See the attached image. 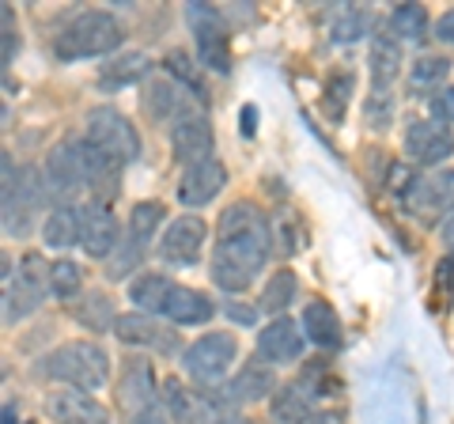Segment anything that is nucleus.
<instances>
[{"label": "nucleus", "instance_id": "obj_25", "mask_svg": "<svg viewBox=\"0 0 454 424\" xmlns=\"http://www.w3.org/2000/svg\"><path fill=\"white\" fill-rule=\"evenodd\" d=\"M402 65H405L402 42H397L390 31L387 35H375L372 38V80H375L379 91H390V83L402 76Z\"/></svg>", "mask_w": 454, "mask_h": 424}, {"label": "nucleus", "instance_id": "obj_16", "mask_svg": "<svg viewBox=\"0 0 454 424\" xmlns=\"http://www.w3.org/2000/svg\"><path fill=\"white\" fill-rule=\"evenodd\" d=\"M212 148H216V133H212V125L205 114H182L175 125H170V152H175L178 163H201V160H212Z\"/></svg>", "mask_w": 454, "mask_h": 424}, {"label": "nucleus", "instance_id": "obj_23", "mask_svg": "<svg viewBox=\"0 0 454 424\" xmlns=\"http://www.w3.org/2000/svg\"><path fill=\"white\" fill-rule=\"evenodd\" d=\"M303 334H307V342L318 349H340V337H345L340 334L337 310L325 300H310L303 307Z\"/></svg>", "mask_w": 454, "mask_h": 424}, {"label": "nucleus", "instance_id": "obj_18", "mask_svg": "<svg viewBox=\"0 0 454 424\" xmlns=\"http://www.w3.org/2000/svg\"><path fill=\"white\" fill-rule=\"evenodd\" d=\"M303 349H307V334L300 322H292L288 315L265 322L258 330V357L265 364H292L303 357Z\"/></svg>", "mask_w": 454, "mask_h": 424}, {"label": "nucleus", "instance_id": "obj_32", "mask_svg": "<svg viewBox=\"0 0 454 424\" xmlns=\"http://www.w3.org/2000/svg\"><path fill=\"white\" fill-rule=\"evenodd\" d=\"M163 216H167V208L160 201H137L133 212H129V235H125V239H133L137 247L148 250L155 232L163 228Z\"/></svg>", "mask_w": 454, "mask_h": 424}, {"label": "nucleus", "instance_id": "obj_11", "mask_svg": "<svg viewBox=\"0 0 454 424\" xmlns=\"http://www.w3.org/2000/svg\"><path fill=\"white\" fill-rule=\"evenodd\" d=\"M163 409L170 424H223L227 413H235L231 405H220L208 394L190 390L182 379H163Z\"/></svg>", "mask_w": 454, "mask_h": 424}, {"label": "nucleus", "instance_id": "obj_44", "mask_svg": "<svg viewBox=\"0 0 454 424\" xmlns=\"http://www.w3.org/2000/svg\"><path fill=\"white\" fill-rule=\"evenodd\" d=\"M129 424H170V417H167V409H163V405H155V409H148V413L133 417Z\"/></svg>", "mask_w": 454, "mask_h": 424}, {"label": "nucleus", "instance_id": "obj_45", "mask_svg": "<svg viewBox=\"0 0 454 424\" xmlns=\"http://www.w3.org/2000/svg\"><path fill=\"white\" fill-rule=\"evenodd\" d=\"M254 122H258V110H254V106H243V133H247V137L254 133Z\"/></svg>", "mask_w": 454, "mask_h": 424}, {"label": "nucleus", "instance_id": "obj_3", "mask_svg": "<svg viewBox=\"0 0 454 424\" xmlns=\"http://www.w3.org/2000/svg\"><path fill=\"white\" fill-rule=\"evenodd\" d=\"M125 42L121 23L110 12H80L68 20L53 38V53L61 61H83V58H110Z\"/></svg>", "mask_w": 454, "mask_h": 424}, {"label": "nucleus", "instance_id": "obj_43", "mask_svg": "<svg viewBox=\"0 0 454 424\" xmlns=\"http://www.w3.org/2000/svg\"><path fill=\"white\" fill-rule=\"evenodd\" d=\"M435 38H439V42H447V46H454V8L439 16V23H435Z\"/></svg>", "mask_w": 454, "mask_h": 424}, {"label": "nucleus", "instance_id": "obj_2", "mask_svg": "<svg viewBox=\"0 0 454 424\" xmlns=\"http://www.w3.org/2000/svg\"><path fill=\"white\" fill-rule=\"evenodd\" d=\"M0 212H4V235L23 239L31 235L35 216L42 212L46 201V178H42L38 167H23L16 171L12 167V155L0 152Z\"/></svg>", "mask_w": 454, "mask_h": 424}, {"label": "nucleus", "instance_id": "obj_17", "mask_svg": "<svg viewBox=\"0 0 454 424\" xmlns=\"http://www.w3.org/2000/svg\"><path fill=\"white\" fill-rule=\"evenodd\" d=\"M227 186V167L212 155V160H201V163H193L182 171L178 178V201L186 205V208H205L212 205L216 197L223 193Z\"/></svg>", "mask_w": 454, "mask_h": 424}, {"label": "nucleus", "instance_id": "obj_31", "mask_svg": "<svg viewBox=\"0 0 454 424\" xmlns=\"http://www.w3.org/2000/svg\"><path fill=\"white\" fill-rule=\"evenodd\" d=\"M295 292H300V280H295L292 270H277L273 277L265 280V288L258 295V310L262 315H273V318H284V310L292 307Z\"/></svg>", "mask_w": 454, "mask_h": 424}, {"label": "nucleus", "instance_id": "obj_6", "mask_svg": "<svg viewBox=\"0 0 454 424\" xmlns=\"http://www.w3.org/2000/svg\"><path fill=\"white\" fill-rule=\"evenodd\" d=\"M91 148H98L110 160H118L121 167H129L133 160H140V137L137 125L114 106H95L88 114V133H83Z\"/></svg>", "mask_w": 454, "mask_h": 424}, {"label": "nucleus", "instance_id": "obj_46", "mask_svg": "<svg viewBox=\"0 0 454 424\" xmlns=\"http://www.w3.org/2000/svg\"><path fill=\"white\" fill-rule=\"evenodd\" d=\"M443 243L454 250V216H447V220H443Z\"/></svg>", "mask_w": 454, "mask_h": 424}, {"label": "nucleus", "instance_id": "obj_28", "mask_svg": "<svg viewBox=\"0 0 454 424\" xmlns=\"http://www.w3.org/2000/svg\"><path fill=\"white\" fill-rule=\"evenodd\" d=\"M175 288V280H167L163 273H133L129 280V303L145 315H163L167 295Z\"/></svg>", "mask_w": 454, "mask_h": 424}, {"label": "nucleus", "instance_id": "obj_12", "mask_svg": "<svg viewBox=\"0 0 454 424\" xmlns=\"http://www.w3.org/2000/svg\"><path fill=\"white\" fill-rule=\"evenodd\" d=\"M205 239H208L205 216H197V212L175 216L160 235V258L167 265H178V270L197 265V258H201V250H205Z\"/></svg>", "mask_w": 454, "mask_h": 424}, {"label": "nucleus", "instance_id": "obj_30", "mask_svg": "<svg viewBox=\"0 0 454 424\" xmlns=\"http://www.w3.org/2000/svg\"><path fill=\"white\" fill-rule=\"evenodd\" d=\"M73 318L91 334H106L118 326V315H114V303L106 292H83L73 307Z\"/></svg>", "mask_w": 454, "mask_h": 424}, {"label": "nucleus", "instance_id": "obj_22", "mask_svg": "<svg viewBox=\"0 0 454 424\" xmlns=\"http://www.w3.org/2000/svg\"><path fill=\"white\" fill-rule=\"evenodd\" d=\"M212 315H216V303H212L205 292L186 288V285L170 288L163 318H170L175 326H205V322H212Z\"/></svg>", "mask_w": 454, "mask_h": 424}, {"label": "nucleus", "instance_id": "obj_7", "mask_svg": "<svg viewBox=\"0 0 454 424\" xmlns=\"http://www.w3.org/2000/svg\"><path fill=\"white\" fill-rule=\"evenodd\" d=\"M46 288H50L46 258H42V254H27L20 262V270L4 280V322L8 326L31 318L42 307V300H46Z\"/></svg>", "mask_w": 454, "mask_h": 424}, {"label": "nucleus", "instance_id": "obj_20", "mask_svg": "<svg viewBox=\"0 0 454 424\" xmlns=\"http://www.w3.org/2000/svg\"><path fill=\"white\" fill-rule=\"evenodd\" d=\"M114 337L129 349H155V352H175V334L155 322V315L145 310H129V315H118V326Z\"/></svg>", "mask_w": 454, "mask_h": 424}, {"label": "nucleus", "instance_id": "obj_34", "mask_svg": "<svg viewBox=\"0 0 454 424\" xmlns=\"http://www.w3.org/2000/svg\"><path fill=\"white\" fill-rule=\"evenodd\" d=\"M450 76V58L443 53H420L417 61H409V83L417 91H432Z\"/></svg>", "mask_w": 454, "mask_h": 424}, {"label": "nucleus", "instance_id": "obj_27", "mask_svg": "<svg viewBox=\"0 0 454 424\" xmlns=\"http://www.w3.org/2000/svg\"><path fill=\"white\" fill-rule=\"evenodd\" d=\"M80 216H83V205H57L46 224H42V243L53 247V250H68L80 243Z\"/></svg>", "mask_w": 454, "mask_h": 424}, {"label": "nucleus", "instance_id": "obj_33", "mask_svg": "<svg viewBox=\"0 0 454 424\" xmlns=\"http://www.w3.org/2000/svg\"><path fill=\"white\" fill-rule=\"evenodd\" d=\"M390 35L397 42H413V46H420V42L428 38V12L420 4H397L394 16H390Z\"/></svg>", "mask_w": 454, "mask_h": 424}, {"label": "nucleus", "instance_id": "obj_42", "mask_svg": "<svg viewBox=\"0 0 454 424\" xmlns=\"http://www.w3.org/2000/svg\"><path fill=\"white\" fill-rule=\"evenodd\" d=\"M227 315H231L235 322H243V326H250V322H258L262 310L250 307V303H231V307H227Z\"/></svg>", "mask_w": 454, "mask_h": 424}, {"label": "nucleus", "instance_id": "obj_37", "mask_svg": "<svg viewBox=\"0 0 454 424\" xmlns=\"http://www.w3.org/2000/svg\"><path fill=\"white\" fill-rule=\"evenodd\" d=\"M330 31H333V42H356V38H364L367 31H372V16L367 12H360V8H348V12H340V16L330 23Z\"/></svg>", "mask_w": 454, "mask_h": 424}, {"label": "nucleus", "instance_id": "obj_39", "mask_svg": "<svg viewBox=\"0 0 454 424\" xmlns=\"http://www.w3.org/2000/svg\"><path fill=\"white\" fill-rule=\"evenodd\" d=\"M364 118L372 130H387V125L394 122V95L390 91H372V98H367V106H364Z\"/></svg>", "mask_w": 454, "mask_h": 424}, {"label": "nucleus", "instance_id": "obj_24", "mask_svg": "<svg viewBox=\"0 0 454 424\" xmlns=\"http://www.w3.org/2000/svg\"><path fill=\"white\" fill-rule=\"evenodd\" d=\"M152 73V61L148 53H118V58H106V65L98 68V83L106 91H118V88H133Z\"/></svg>", "mask_w": 454, "mask_h": 424}, {"label": "nucleus", "instance_id": "obj_49", "mask_svg": "<svg viewBox=\"0 0 454 424\" xmlns=\"http://www.w3.org/2000/svg\"><path fill=\"white\" fill-rule=\"evenodd\" d=\"M4 424H16V405H12V402L4 405Z\"/></svg>", "mask_w": 454, "mask_h": 424}, {"label": "nucleus", "instance_id": "obj_10", "mask_svg": "<svg viewBox=\"0 0 454 424\" xmlns=\"http://www.w3.org/2000/svg\"><path fill=\"white\" fill-rule=\"evenodd\" d=\"M405 208L420 224H435L439 216H454V171H432L405 182Z\"/></svg>", "mask_w": 454, "mask_h": 424}, {"label": "nucleus", "instance_id": "obj_41", "mask_svg": "<svg viewBox=\"0 0 454 424\" xmlns=\"http://www.w3.org/2000/svg\"><path fill=\"white\" fill-rule=\"evenodd\" d=\"M432 114H435V122H443V125H450L454 122V88H443L439 95H432Z\"/></svg>", "mask_w": 454, "mask_h": 424}, {"label": "nucleus", "instance_id": "obj_15", "mask_svg": "<svg viewBox=\"0 0 454 424\" xmlns=\"http://www.w3.org/2000/svg\"><path fill=\"white\" fill-rule=\"evenodd\" d=\"M118 402H121V413L125 420H133L148 409L163 405V387H155V372L148 360H133L125 364V375L118 383Z\"/></svg>", "mask_w": 454, "mask_h": 424}, {"label": "nucleus", "instance_id": "obj_1", "mask_svg": "<svg viewBox=\"0 0 454 424\" xmlns=\"http://www.w3.org/2000/svg\"><path fill=\"white\" fill-rule=\"evenodd\" d=\"M273 228H269L265 212L250 201L227 205V212L216 224V250H212V280L223 292H247L254 277L265 270L269 254H273Z\"/></svg>", "mask_w": 454, "mask_h": 424}, {"label": "nucleus", "instance_id": "obj_47", "mask_svg": "<svg viewBox=\"0 0 454 424\" xmlns=\"http://www.w3.org/2000/svg\"><path fill=\"white\" fill-rule=\"evenodd\" d=\"M310 424H340V413H318Z\"/></svg>", "mask_w": 454, "mask_h": 424}, {"label": "nucleus", "instance_id": "obj_4", "mask_svg": "<svg viewBox=\"0 0 454 424\" xmlns=\"http://www.w3.org/2000/svg\"><path fill=\"white\" fill-rule=\"evenodd\" d=\"M42 372L73 390L95 394V390H103L110 379V357H106V349L95 342H68L42 360Z\"/></svg>", "mask_w": 454, "mask_h": 424}, {"label": "nucleus", "instance_id": "obj_48", "mask_svg": "<svg viewBox=\"0 0 454 424\" xmlns=\"http://www.w3.org/2000/svg\"><path fill=\"white\" fill-rule=\"evenodd\" d=\"M223 424H254V420H250V417H243V413H227V417H223Z\"/></svg>", "mask_w": 454, "mask_h": 424}, {"label": "nucleus", "instance_id": "obj_21", "mask_svg": "<svg viewBox=\"0 0 454 424\" xmlns=\"http://www.w3.org/2000/svg\"><path fill=\"white\" fill-rule=\"evenodd\" d=\"M227 405H250V402H258V398H273L277 394V375H273V367H269L265 360L254 357L247 367H239V372L231 375V383H227Z\"/></svg>", "mask_w": 454, "mask_h": 424}, {"label": "nucleus", "instance_id": "obj_29", "mask_svg": "<svg viewBox=\"0 0 454 424\" xmlns=\"http://www.w3.org/2000/svg\"><path fill=\"white\" fill-rule=\"evenodd\" d=\"M145 106H148V114L155 122H163V125H175L182 114H190L193 106H186V98H182V88L175 80H155L148 95H145Z\"/></svg>", "mask_w": 454, "mask_h": 424}, {"label": "nucleus", "instance_id": "obj_36", "mask_svg": "<svg viewBox=\"0 0 454 424\" xmlns=\"http://www.w3.org/2000/svg\"><path fill=\"white\" fill-rule=\"evenodd\" d=\"M352 83H356V76H352V68H337V73H330V80H325V114H330L333 122L345 118V106H348V95H352Z\"/></svg>", "mask_w": 454, "mask_h": 424}, {"label": "nucleus", "instance_id": "obj_38", "mask_svg": "<svg viewBox=\"0 0 454 424\" xmlns=\"http://www.w3.org/2000/svg\"><path fill=\"white\" fill-rule=\"evenodd\" d=\"M300 387L310 398H325V394H337V379L330 375V364H307V372L300 375Z\"/></svg>", "mask_w": 454, "mask_h": 424}, {"label": "nucleus", "instance_id": "obj_13", "mask_svg": "<svg viewBox=\"0 0 454 424\" xmlns=\"http://www.w3.org/2000/svg\"><path fill=\"white\" fill-rule=\"evenodd\" d=\"M80 247L88 258L98 262H110L121 247V224L114 216V208L106 201H91L83 205V216H80Z\"/></svg>", "mask_w": 454, "mask_h": 424}, {"label": "nucleus", "instance_id": "obj_8", "mask_svg": "<svg viewBox=\"0 0 454 424\" xmlns=\"http://www.w3.org/2000/svg\"><path fill=\"white\" fill-rule=\"evenodd\" d=\"M186 20L193 31L197 61H201L208 73H231V35H227V23L220 12L208 4H190Z\"/></svg>", "mask_w": 454, "mask_h": 424}, {"label": "nucleus", "instance_id": "obj_9", "mask_svg": "<svg viewBox=\"0 0 454 424\" xmlns=\"http://www.w3.org/2000/svg\"><path fill=\"white\" fill-rule=\"evenodd\" d=\"M239 357V342L231 334H205V337H197V342L182 352V367H186V375L193 379V383H201V387H216L220 379L227 375V367L235 364Z\"/></svg>", "mask_w": 454, "mask_h": 424}, {"label": "nucleus", "instance_id": "obj_14", "mask_svg": "<svg viewBox=\"0 0 454 424\" xmlns=\"http://www.w3.org/2000/svg\"><path fill=\"white\" fill-rule=\"evenodd\" d=\"M405 155H409V163H417V167H439V163H447L450 155H454V133H450V125L435 122V118L409 122V130H405Z\"/></svg>", "mask_w": 454, "mask_h": 424}, {"label": "nucleus", "instance_id": "obj_26", "mask_svg": "<svg viewBox=\"0 0 454 424\" xmlns=\"http://www.w3.org/2000/svg\"><path fill=\"white\" fill-rule=\"evenodd\" d=\"M269 413H273L277 424H310L318 417L315 413V398H310L300 383L280 387L273 398H269Z\"/></svg>", "mask_w": 454, "mask_h": 424}, {"label": "nucleus", "instance_id": "obj_19", "mask_svg": "<svg viewBox=\"0 0 454 424\" xmlns=\"http://www.w3.org/2000/svg\"><path fill=\"white\" fill-rule=\"evenodd\" d=\"M42 409H46V417L53 424H110L106 409L98 405L88 390H73V387L50 390Z\"/></svg>", "mask_w": 454, "mask_h": 424}, {"label": "nucleus", "instance_id": "obj_35", "mask_svg": "<svg viewBox=\"0 0 454 424\" xmlns=\"http://www.w3.org/2000/svg\"><path fill=\"white\" fill-rule=\"evenodd\" d=\"M80 288H83V270L73 258H57L50 265V292L57 300H76Z\"/></svg>", "mask_w": 454, "mask_h": 424}, {"label": "nucleus", "instance_id": "obj_5", "mask_svg": "<svg viewBox=\"0 0 454 424\" xmlns=\"http://www.w3.org/2000/svg\"><path fill=\"white\" fill-rule=\"evenodd\" d=\"M42 178H46V197L57 205H76V193L91 190L88 186V160H83V140H61L53 145L46 155V167H42Z\"/></svg>", "mask_w": 454, "mask_h": 424}, {"label": "nucleus", "instance_id": "obj_40", "mask_svg": "<svg viewBox=\"0 0 454 424\" xmlns=\"http://www.w3.org/2000/svg\"><path fill=\"white\" fill-rule=\"evenodd\" d=\"M0 23H4V50H0V61H4V68L16 61L20 53V31H16V20H12V8L4 4L0 8Z\"/></svg>", "mask_w": 454, "mask_h": 424}]
</instances>
